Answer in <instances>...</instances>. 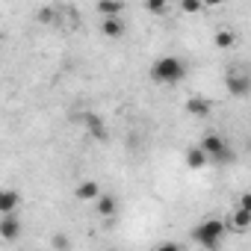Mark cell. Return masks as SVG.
<instances>
[{
  "instance_id": "1",
  "label": "cell",
  "mask_w": 251,
  "mask_h": 251,
  "mask_svg": "<svg viewBox=\"0 0 251 251\" xmlns=\"http://www.w3.org/2000/svg\"><path fill=\"white\" fill-rule=\"evenodd\" d=\"M186 74V62L177 59V56H163L151 65V80L154 83H163V86H172V83H180Z\"/></svg>"
},
{
  "instance_id": "2",
  "label": "cell",
  "mask_w": 251,
  "mask_h": 251,
  "mask_svg": "<svg viewBox=\"0 0 251 251\" xmlns=\"http://www.w3.org/2000/svg\"><path fill=\"white\" fill-rule=\"evenodd\" d=\"M198 148H201L204 157H207L210 163H216V166H222V163H233V160H236L233 148H230L222 136H216V133H204L201 142H198Z\"/></svg>"
},
{
  "instance_id": "3",
  "label": "cell",
  "mask_w": 251,
  "mask_h": 251,
  "mask_svg": "<svg viewBox=\"0 0 251 251\" xmlns=\"http://www.w3.org/2000/svg\"><path fill=\"white\" fill-rule=\"evenodd\" d=\"M225 222L222 219H204L195 230H192V239L198 242V245H204L207 251H216L219 245H222V239H225Z\"/></svg>"
},
{
  "instance_id": "4",
  "label": "cell",
  "mask_w": 251,
  "mask_h": 251,
  "mask_svg": "<svg viewBox=\"0 0 251 251\" xmlns=\"http://www.w3.org/2000/svg\"><path fill=\"white\" fill-rule=\"evenodd\" d=\"M0 236H3L6 242H15L21 236V222H18L15 213L12 216H0Z\"/></svg>"
},
{
  "instance_id": "5",
  "label": "cell",
  "mask_w": 251,
  "mask_h": 251,
  "mask_svg": "<svg viewBox=\"0 0 251 251\" xmlns=\"http://www.w3.org/2000/svg\"><path fill=\"white\" fill-rule=\"evenodd\" d=\"M21 204V195L15 189H0V216H12Z\"/></svg>"
},
{
  "instance_id": "6",
  "label": "cell",
  "mask_w": 251,
  "mask_h": 251,
  "mask_svg": "<svg viewBox=\"0 0 251 251\" xmlns=\"http://www.w3.org/2000/svg\"><path fill=\"white\" fill-rule=\"evenodd\" d=\"M248 89H251V80H248L245 74H230V77H227V92H230L233 98H245Z\"/></svg>"
},
{
  "instance_id": "7",
  "label": "cell",
  "mask_w": 251,
  "mask_h": 251,
  "mask_svg": "<svg viewBox=\"0 0 251 251\" xmlns=\"http://www.w3.org/2000/svg\"><path fill=\"white\" fill-rule=\"evenodd\" d=\"M86 130H89V133H92L98 142H103V139L109 136V133H106V124H103V118H100V115H95V112H89V115H86Z\"/></svg>"
},
{
  "instance_id": "8",
  "label": "cell",
  "mask_w": 251,
  "mask_h": 251,
  "mask_svg": "<svg viewBox=\"0 0 251 251\" xmlns=\"http://www.w3.org/2000/svg\"><path fill=\"white\" fill-rule=\"evenodd\" d=\"M115 213H118V201H115V195H109V192L98 195V216H103V219H112Z\"/></svg>"
},
{
  "instance_id": "9",
  "label": "cell",
  "mask_w": 251,
  "mask_h": 251,
  "mask_svg": "<svg viewBox=\"0 0 251 251\" xmlns=\"http://www.w3.org/2000/svg\"><path fill=\"white\" fill-rule=\"evenodd\" d=\"M186 112H192V115L204 118V115H210V100H207V98H201V95H192V98L186 100Z\"/></svg>"
},
{
  "instance_id": "10",
  "label": "cell",
  "mask_w": 251,
  "mask_h": 251,
  "mask_svg": "<svg viewBox=\"0 0 251 251\" xmlns=\"http://www.w3.org/2000/svg\"><path fill=\"white\" fill-rule=\"evenodd\" d=\"M100 33H103L106 39H118V36H124V24H121V18H103Z\"/></svg>"
},
{
  "instance_id": "11",
  "label": "cell",
  "mask_w": 251,
  "mask_h": 251,
  "mask_svg": "<svg viewBox=\"0 0 251 251\" xmlns=\"http://www.w3.org/2000/svg\"><path fill=\"white\" fill-rule=\"evenodd\" d=\"M230 227H233V230H239V233H242V230H248V227H251V210L236 207V213L230 216Z\"/></svg>"
},
{
  "instance_id": "12",
  "label": "cell",
  "mask_w": 251,
  "mask_h": 251,
  "mask_svg": "<svg viewBox=\"0 0 251 251\" xmlns=\"http://www.w3.org/2000/svg\"><path fill=\"white\" fill-rule=\"evenodd\" d=\"M100 195V186L95 183V180H83L80 186H77V198L80 201H92V198H98Z\"/></svg>"
},
{
  "instance_id": "13",
  "label": "cell",
  "mask_w": 251,
  "mask_h": 251,
  "mask_svg": "<svg viewBox=\"0 0 251 251\" xmlns=\"http://www.w3.org/2000/svg\"><path fill=\"white\" fill-rule=\"evenodd\" d=\"M207 163H210V160H207V157H204V151H201V148H198V145H195V148H189V151H186V166H189V169H204V166H207Z\"/></svg>"
},
{
  "instance_id": "14",
  "label": "cell",
  "mask_w": 251,
  "mask_h": 251,
  "mask_svg": "<svg viewBox=\"0 0 251 251\" xmlns=\"http://www.w3.org/2000/svg\"><path fill=\"white\" fill-rule=\"evenodd\" d=\"M121 3H106V0H103V3H98V12L103 15V18H118L121 15Z\"/></svg>"
},
{
  "instance_id": "15",
  "label": "cell",
  "mask_w": 251,
  "mask_h": 251,
  "mask_svg": "<svg viewBox=\"0 0 251 251\" xmlns=\"http://www.w3.org/2000/svg\"><path fill=\"white\" fill-rule=\"evenodd\" d=\"M233 42H236V36H233L230 30H222V33H216V45H219V48H230Z\"/></svg>"
},
{
  "instance_id": "16",
  "label": "cell",
  "mask_w": 251,
  "mask_h": 251,
  "mask_svg": "<svg viewBox=\"0 0 251 251\" xmlns=\"http://www.w3.org/2000/svg\"><path fill=\"white\" fill-rule=\"evenodd\" d=\"M53 248H56V251H68V248H71L68 236H65V233H56V236H53Z\"/></svg>"
},
{
  "instance_id": "17",
  "label": "cell",
  "mask_w": 251,
  "mask_h": 251,
  "mask_svg": "<svg viewBox=\"0 0 251 251\" xmlns=\"http://www.w3.org/2000/svg\"><path fill=\"white\" fill-rule=\"evenodd\" d=\"M145 9H148V12H154V15H163V12H166V3H163V0H148Z\"/></svg>"
},
{
  "instance_id": "18",
  "label": "cell",
  "mask_w": 251,
  "mask_h": 251,
  "mask_svg": "<svg viewBox=\"0 0 251 251\" xmlns=\"http://www.w3.org/2000/svg\"><path fill=\"white\" fill-rule=\"evenodd\" d=\"M154 251H186L180 242H163V245H157Z\"/></svg>"
},
{
  "instance_id": "19",
  "label": "cell",
  "mask_w": 251,
  "mask_h": 251,
  "mask_svg": "<svg viewBox=\"0 0 251 251\" xmlns=\"http://www.w3.org/2000/svg\"><path fill=\"white\" fill-rule=\"evenodd\" d=\"M180 9L192 15V12H201V3H195V0H183V3H180Z\"/></svg>"
},
{
  "instance_id": "20",
  "label": "cell",
  "mask_w": 251,
  "mask_h": 251,
  "mask_svg": "<svg viewBox=\"0 0 251 251\" xmlns=\"http://www.w3.org/2000/svg\"><path fill=\"white\" fill-rule=\"evenodd\" d=\"M239 207H242V210H251V195H248V192L239 198Z\"/></svg>"
}]
</instances>
